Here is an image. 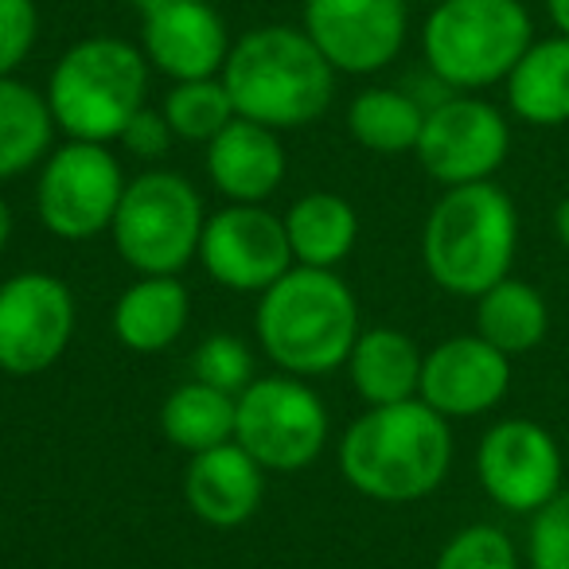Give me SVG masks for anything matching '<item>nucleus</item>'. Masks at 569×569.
Masks as SVG:
<instances>
[{"label": "nucleus", "instance_id": "obj_1", "mask_svg": "<svg viewBox=\"0 0 569 569\" xmlns=\"http://www.w3.org/2000/svg\"><path fill=\"white\" fill-rule=\"evenodd\" d=\"M359 301L336 269L293 266L258 297L253 336L281 375L320 379L348 363L359 340Z\"/></svg>", "mask_w": 569, "mask_h": 569}, {"label": "nucleus", "instance_id": "obj_2", "mask_svg": "<svg viewBox=\"0 0 569 569\" xmlns=\"http://www.w3.org/2000/svg\"><path fill=\"white\" fill-rule=\"evenodd\" d=\"M452 468V429L421 398L371 406L340 441V472L375 503H418Z\"/></svg>", "mask_w": 569, "mask_h": 569}, {"label": "nucleus", "instance_id": "obj_3", "mask_svg": "<svg viewBox=\"0 0 569 569\" xmlns=\"http://www.w3.org/2000/svg\"><path fill=\"white\" fill-rule=\"evenodd\" d=\"M219 79L238 118L277 133L325 118L336 98V67L293 24H261L234 40Z\"/></svg>", "mask_w": 569, "mask_h": 569}, {"label": "nucleus", "instance_id": "obj_4", "mask_svg": "<svg viewBox=\"0 0 569 569\" xmlns=\"http://www.w3.org/2000/svg\"><path fill=\"white\" fill-rule=\"evenodd\" d=\"M519 246V211L496 183L445 188L421 227V261L433 284L452 297H483L511 277Z\"/></svg>", "mask_w": 569, "mask_h": 569}, {"label": "nucleus", "instance_id": "obj_5", "mask_svg": "<svg viewBox=\"0 0 569 569\" xmlns=\"http://www.w3.org/2000/svg\"><path fill=\"white\" fill-rule=\"evenodd\" d=\"M149 59L118 36H90L67 48L48 79V106L67 141L113 144L149 98Z\"/></svg>", "mask_w": 569, "mask_h": 569}, {"label": "nucleus", "instance_id": "obj_6", "mask_svg": "<svg viewBox=\"0 0 569 569\" xmlns=\"http://www.w3.org/2000/svg\"><path fill=\"white\" fill-rule=\"evenodd\" d=\"M535 24L522 0H445L421 24V56L441 87L468 94L507 82Z\"/></svg>", "mask_w": 569, "mask_h": 569}, {"label": "nucleus", "instance_id": "obj_7", "mask_svg": "<svg viewBox=\"0 0 569 569\" xmlns=\"http://www.w3.org/2000/svg\"><path fill=\"white\" fill-rule=\"evenodd\" d=\"M207 211L199 191L168 168H149L126 183L113 214V246L137 277H180L199 258Z\"/></svg>", "mask_w": 569, "mask_h": 569}, {"label": "nucleus", "instance_id": "obj_8", "mask_svg": "<svg viewBox=\"0 0 569 569\" xmlns=\"http://www.w3.org/2000/svg\"><path fill=\"white\" fill-rule=\"evenodd\" d=\"M332 418L317 390L293 375H266L238 395L234 441L266 472H305L325 452Z\"/></svg>", "mask_w": 569, "mask_h": 569}, {"label": "nucleus", "instance_id": "obj_9", "mask_svg": "<svg viewBox=\"0 0 569 569\" xmlns=\"http://www.w3.org/2000/svg\"><path fill=\"white\" fill-rule=\"evenodd\" d=\"M126 183L121 160L110 152V144L63 141L40 164L36 214L48 234L63 242H87L113 227Z\"/></svg>", "mask_w": 569, "mask_h": 569}, {"label": "nucleus", "instance_id": "obj_10", "mask_svg": "<svg viewBox=\"0 0 569 569\" xmlns=\"http://www.w3.org/2000/svg\"><path fill=\"white\" fill-rule=\"evenodd\" d=\"M79 305L71 284L48 269H24L0 281V371L28 379L63 359Z\"/></svg>", "mask_w": 569, "mask_h": 569}, {"label": "nucleus", "instance_id": "obj_11", "mask_svg": "<svg viewBox=\"0 0 569 569\" xmlns=\"http://www.w3.org/2000/svg\"><path fill=\"white\" fill-rule=\"evenodd\" d=\"M418 164L441 188L488 183L511 152L507 118L472 94H445L426 110L418 137Z\"/></svg>", "mask_w": 569, "mask_h": 569}, {"label": "nucleus", "instance_id": "obj_12", "mask_svg": "<svg viewBox=\"0 0 569 569\" xmlns=\"http://www.w3.org/2000/svg\"><path fill=\"white\" fill-rule=\"evenodd\" d=\"M199 266L214 284L230 293H266L293 269V250L284 234V219L269 207L227 203L222 211L207 214L199 238Z\"/></svg>", "mask_w": 569, "mask_h": 569}, {"label": "nucleus", "instance_id": "obj_13", "mask_svg": "<svg viewBox=\"0 0 569 569\" xmlns=\"http://www.w3.org/2000/svg\"><path fill=\"white\" fill-rule=\"evenodd\" d=\"M476 476L491 503L511 515H535L561 491V449L546 426L507 418L483 433Z\"/></svg>", "mask_w": 569, "mask_h": 569}, {"label": "nucleus", "instance_id": "obj_14", "mask_svg": "<svg viewBox=\"0 0 569 569\" xmlns=\"http://www.w3.org/2000/svg\"><path fill=\"white\" fill-rule=\"evenodd\" d=\"M406 0H305L301 28L336 74H379L406 48Z\"/></svg>", "mask_w": 569, "mask_h": 569}, {"label": "nucleus", "instance_id": "obj_15", "mask_svg": "<svg viewBox=\"0 0 569 569\" xmlns=\"http://www.w3.org/2000/svg\"><path fill=\"white\" fill-rule=\"evenodd\" d=\"M511 390V359L480 336H449L421 363L418 398L445 421L480 418Z\"/></svg>", "mask_w": 569, "mask_h": 569}, {"label": "nucleus", "instance_id": "obj_16", "mask_svg": "<svg viewBox=\"0 0 569 569\" xmlns=\"http://www.w3.org/2000/svg\"><path fill=\"white\" fill-rule=\"evenodd\" d=\"M152 71L168 74L172 82L219 79L227 56L234 48L227 20L207 0H164L160 9L141 17V40Z\"/></svg>", "mask_w": 569, "mask_h": 569}, {"label": "nucleus", "instance_id": "obj_17", "mask_svg": "<svg viewBox=\"0 0 569 569\" xmlns=\"http://www.w3.org/2000/svg\"><path fill=\"white\" fill-rule=\"evenodd\" d=\"M183 499L191 515L207 527H242L253 519L266 499V468L250 457L238 441H227L219 449H207L191 457L183 472Z\"/></svg>", "mask_w": 569, "mask_h": 569}, {"label": "nucleus", "instance_id": "obj_18", "mask_svg": "<svg viewBox=\"0 0 569 569\" xmlns=\"http://www.w3.org/2000/svg\"><path fill=\"white\" fill-rule=\"evenodd\" d=\"M284 144L277 129L258 121L234 118L211 144H207V176L227 196V203L266 207L284 183Z\"/></svg>", "mask_w": 569, "mask_h": 569}, {"label": "nucleus", "instance_id": "obj_19", "mask_svg": "<svg viewBox=\"0 0 569 569\" xmlns=\"http://www.w3.org/2000/svg\"><path fill=\"white\" fill-rule=\"evenodd\" d=\"M191 297L180 277H137L113 305V336L137 356L168 351L183 336Z\"/></svg>", "mask_w": 569, "mask_h": 569}, {"label": "nucleus", "instance_id": "obj_20", "mask_svg": "<svg viewBox=\"0 0 569 569\" xmlns=\"http://www.w3.org/2000/svg\"><path fill=\"white\" fill-rule=\"evenodd\" d=\"M421 363H426V351L406 332H398V328H367V332H359L343 367H348L356 395L371 410V406H398L418 398Z\"/></svg>", "mask_w": 569, "mask_h": 569}, {"label": "nucleus", "instance_id": "obj_21", "mask_svg": "<svg viewBox=\"0 0 569 569\" xmlns=\"http://www.w3.org/2000/svg\"><path fill=\"white\" fill-rule=\"evenodd\" d=\"M281 219L284 234H289V250H293V266L336 269L356 250L359 214L336 191H305L301 199L289 203Z\"/></svg>", "mask_w": 569, "mask_h": 569}, {"label": "nucleus", "instance_id": "obj_22", "mask_svg": "<svg viewBox=\"0 0 569 569\" xmlns=\"http://www.w3.org/2000/svg\"><path fill=\"white\" fill-rule=\"evenodd\" d=\"M507 106L527 126H566L569 121V40H535L507 74Z\"/></svg>", "mask_w": 569, "mask_h": 569}, {"label": "nucleus", "instance_id": "obj_23", "mask_svg": "<svg viewBox=\"0 0 569 569\" xmlns=\"http://www.w3.org/2000/svg\"><path fill=\"white\" fill-rule=\"evenodd\" d=\"M56 118L48 94L12 79H0V183L40 168L56 149Z\"/></svg>", "mask_w": 569, "mask_h": 569}, {"label": "nucleus", "instance_id": "obj_24", "mask_svg": "<svg viewBox=\"0 0 569 569\" xmlns=\"http://www.w3.org/2000/svg\"><path fill=\"white\" fill-rule=\"evenodd\" d=\"M546 332H550V309L535 284L503 277L483 297H476V336L503 351L507 359L535 351Z\"/></svg>", "mask_w": 569, "mask_h": 569}, {"label": "nucleus", "instance_id": "obj_25", "mask_svg": "<svg viewBox=\"0 0 569 569\" xmlns=\"http://www.w3.org/2000/svg\"><path fill=\"white\" fill-rule=\"evenodd\" d=\"M234 421H238V398L227 390H214L199 379H188L164 398L160 406V429H164L168 445L188 457H199L207 449L234 441Z\"/></svg>", "mask_w": 569, "mask_h": 569}, {"label": "nucleus", "instance_id": "obj_26", "mask_svg": "<svg viewBox=\"0 0 569 569\" xmlns=\"http://www.w3.org/2000/svg\"><path fill=\"white\" fill-rule=\"evenodd\" d=\"M421 126H426V106L418 94L398 87H367L348 106V133L367 152L398 157V152L418 149Z\"/></svg>", "mask_w": 569, "mask_h": 569}, {"label": "nucleus", "instance_id": "obj_27", "mask_svg": "<svg viewBox=\"0 0 569 569\" xmlns=\"http://www.w3.org/2000/svg\"><path fill=\"white\" fill-rule=\"evenodd\" d=\"M164 113L168 129L176 133V141L191 144H211L230 121L238 118L234 102H230L222 79H191V82H172V90L164 94Z\"/></svg>", "mask_w": 569, "mask_h": 569}, {"label": "nucleus", "instance_id": "obj_28", "mask_svg": "<svg viewBox=\"0 0 569 569\" xmlns=\"http://www.w3.org/2000/svg\"><path fill=\"white\" fill-rule=\"evenodd\" d=\"M433 569H519V550L507 530L491 522H472L441 546Z\"/></svg>", "mask_w": 569, "mask_h": 569}, {"label": "nucleus", "instance_id": "obj_29", "mask_svg": "<svg viewBox=\"0 0 569 569\" xmlns=\"http://www.w3.org/2000/svg\"><path fill=\"white\" fill-rule=\"evenodd\" d=\"M191 379L238 398L258 379V375H253V351L246 348L242 336H230V332L207 336L196 348V356H191Z\"/></svg>", "mask_w": 569, "mask_h": 569}, {"label": "nucleus", "instance_id": "obj_30", "mask_svg": "<svg viewBox=\"0 0 569 569\" xmlns=\"http://www.w3.org/2000/svg\"><path fill=\"white\" fill-rule=\"evenodd\" d=\"M527 566L530 569H569V488H561L542 511L530 515Z\"/></svg>", "mask_w": 569, "mask_h": 569}, {"label": "nucleus", "instance_id": "obj_31", "mask_svg": "<svg viewBox=\"0 0 569 569\" xmlns=\"http://www.w3.org/2000/svg\"><path fill=\"white\" fill-rule=\"evenodd\" d=\"M40 40L36 0H0V79H12Z\"/></svg>", "mask_w": 569, "mask_h": 569}, {"label": "nucleus", "instance_id": "obj_32", "mask_svg": "<svg viewBox=\"0 0 569 569\" xmlns=\"http://www.w3.org/2000/svg\"><path fill=\"white\" fill-rule=\"evenodd\" d=\"M172 141H176V133L168 129L164 113L149 110V106L137 110L133 121L126 126V133H121V149L137 160H160L168 149H172Z\"/></svg>", "mask_w": 569, "mask_h": 569}, {"label": "nucleus", "instance_id": "obj_33", "mask_svg": "<svg viewBox=\"0 0 569 569\" xmlns=\"http://www.w3.org/2000/svg\"><path fill=\"white\" fill-rule=\"evenodd\" d=\"M546 17H550L553 32L569 40V0H546Z\"/></svg>", "mask_w": 569, "mask_h": 569}, {"label": "nucleus", "instance_id": "obj_34", "mask_svg": "<svg viewBox=\"0 0 569 569\" xmlns=\"http://www.w3.org/2000/svg\"><path fill=\"white\" fill-rule=\"evenodd\" d=\"M553 230H558V242L569 250V199H561L558 211H553Z\"/></svg>", "mask_w": 569, "mask_h": 569}, {"label": "nucleus", "instance_id": "obj_35", "mask_svg": "<svg viewBox=\"0 0 569 569\" xmlns=\"http://www.w3.org/2000/svg\"><path fill=\"white\" fill-rule=\"evenodd\" d=\"M9 238H12V207H9V199L0 196V253H4Z\"/></svg>", "mask_w": 569, "mask_h": 569}, {"label": "nucleus", "instance_id": "obj_36", "mask_svg": "<svg viewBox=\"0 0 569 569\" xmlns=\"http://www.w3.org/2000/svg\"><path fill=\"white\" fill-rule=\"evenodd\" d=\"M129 4H133V9H137V17H144V12L160 9V4H164V0H129Z\"/></svg>", "mask_w": 569, "mask_h": 569}, {"label": "nucleus", "instance_id": "obj_37", "mask_svg": "<svg viewBox=\"0 0 569 569\" xmlns=\"http://www.w3.org/2000/svg\"><path fill=\"white\" fill-rule=\"evenodd\" d=\"M207 4H219V0H207Z\"/></svg>", "mask_w": 569, "mask_h": 569}, {"label": "nucleus", "instance_id": "obj_38", "mask_svg": "<svg viewBox=\"0 0 569 569\" xmlns=\"http://www.w3.org/2000/svg\"><path fill=\"white\" fill-rule=\"evenodd\" d=\"M433 4H445V0H433Z\"/></svg>", "mask_w": 569, "mask_h": 569}]
</instances>
